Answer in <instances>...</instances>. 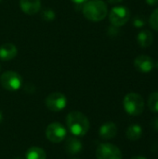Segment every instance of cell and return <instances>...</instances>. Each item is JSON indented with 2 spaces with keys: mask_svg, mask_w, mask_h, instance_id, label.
Listing matches in <instances>:
<instances>
[{
  "mask_svg": "<svg viewBox=\"0 0 158 159\" xmlns=\"http://www.w3.org/2000/svg\"><path fill=\"white\" fill-rule=\"evenodd\" d=\"M18 49L12 43H5L0 47V59L2 61H10L16 57Z\"/></svg>",
  "mask_w": 158,
  "mask_h": 159,
  "instance_id": "13",
  "label": "cell"
},
{
  "mask_svg": "<svg viewBox=\"0 0 158 159\" xmlns=\"http://www.w3.org/2000/svg\"><path fill=\"white\" fill-rule=\"evenodd\" d=\"M108 8L102 0H88L83 7L84 16L91 21H101L107 16Z\"/></svg>",
  "mask_w": 158,
  "mask_h": 159,
  "instance_id": "2",
  "label": "cell"
},
{
  "mask_svg": "<svg viewBox=\"0 0 158 159\" xmlns=\"http://www.w3.org/2000/svg\"><path fill=\"white\" fill-rule=\"evenodd\" d=\"M73 159H77V158H73Z\"/></svg>",
  "mask_w": 158,
  "mask_h": 159,
  "instance_id": "28",
  "label": "cell"
},
{
  "mask_svg": "<svg viewBox=\"0 0 158 159\" xmlns=\"http://www.w3.org/2000/svg\"><path fill=\"white\" fill-rule=\"evenodd\" d=\"M145 1L150 6H156L158 4V0H145Z\"/></svg>",
  "mask_w": 158,
  "mask_h": 159,
  "instance_id": "22",
  "label": "cell"
},
{
  "mask_svg": "<svg viewBox=\"0 0 158 159\" xmlns=\"http://www.w3.org/2000/svg\"><path fill=\"white\" fill-rule=\"evenodd\" d=\"M0 83L2 87L9 91L18 90L22 85L21 76L14 71H7L1 75Z\"/></svg>",
  "mask_w": 158,
  "mask_h": 159,
  "instance_id": "5",
  "label": "cell"
},
{
  "mask_svg": "<svg viewBox=\"0 0 158 159\" xmlns=\"http://www.w3.org/2000/svg\"><path fill=\"white\" fill-rule=\"evenodd\" d=\"M26 159H47V155L42 148L34 146L27 150Z\"/></svg>",
  "mask_w": 158,
  "mask_h": 159,
  "instance_id": "16",
  "label": "cell"
},
{
  "mask_svg": "<svg viewBox=\"0 0 158 159\" xmlns=\"http://www.w3.org/2000/svg\"><path fill=\"white\" fill-rule=\"evenodd\" d=\"M110 4H112V5H115V4H118V3H120V2H122L123 0H107Z\"/></svg>",
  "mask_w": 158,
  "mask_h": 159,
  "instance_id": "24",
  "label": "cell"
},
{
  "mask_svg": "<svg viewBox=\"0 0 158 159\" xmlns=\"http://www.w3.org/2000/svg\"><path fill=\"white\" fill-rule=\"evenodd\" d=\"M67 135L66 129L58 122H53L49 124L46 129V136L48 141L54 143H59L62 142Z\"/></svg>",
  "mask_w": 158,
  "mask_h": 159,
  "instance_id": "6",
  "label": "cell"
},
{
  "mask_svg": "<svg viewBox=\"0 0 158 159\" xmlns=\"http://www.w3.org/2000/svg\"><path fill=\"white\" fill-rule=\"evenodd\" d=\"M133 25L137 28H142L145 25V20L142 16H137L133 20Z\"/></svg>",
  "mask_w": 158,
  "mask_h": 159,
  "instance_id": "20",
  "label": "cell"
},
{
  "mask_svg": "<svg viewBox=\"0 0 158 159\" xmlns=\"http://www.w3.org/2000/svg\"><path fill=\"white\" fill-rule=\"evenodd\" d=\"M2 121V114L0 113V122Z\"/></svg>",
  "mask_w": 158,
  "mask_h": 159,
  "instance_id": "27",
  "label": "cell"
},
{
  "mask_svg": "<svg viewBox=\"0 0 158 159\" xmlns=\"http://www.w3.org/2000/svg\"><path fill=\"white\" fill-rule=\"evenodd\" d=\"M152 126L154 128L155 130L158 131V116H156L153 120H152Z\"/></svg>",
  "mask_w": 158,
  "mask_h": 159,
  "instance_id": "21",
  "label": "cell"
},
{
  "mask_svg": "<svg viewBox=\"0 0 158 159\" xmlns=\"http://www.w3.org/2000/svg\"><path fill=\"white\" fill-rule=\"evenodd\" d=\"M0 2H1V0H0Z\"/></svg>",
  "mask_w": 158,
  "mask_h": 159,
  "instance_id": "29",
  "label": "cell"
},
{
  "mask_svg": "<svg viewBox=\"0 0 158 159\" xmlns=\"http://www.w3.org/2000/svg\"><path fill=\"white\" fill-rule=\"evenodd\" d=\"M155 66H156V68H157V69H158V61H156V63L155 64Z\"/></svg>",
  "mask_w": 158,
  "mask_h": 159,
  "instance_id": "26",
  "label": "cell"
},
{
  "mask_svg": "<svg viewBox=\"0 0 158 159\" xmlns=\"http://www.w3.org/2000/svg\"><path fill=\"white\" fill-rule=\"evenodd\" d=\"M131 159H147L145 158L144 157H141V156H137V157H133Z\"/></svg>",
  "mask_w": 158,
  "mask_h": 159,
  "instance_id": "25",
  "label": "cell"
},
{
  "mask_svg": "<svg viewBox=\"0 0 158 159\" xmlns=\"http://www.w3.org/2000/svg\"><path fill=\"white\" fill-rule=\"evenodd\" d=\"M66 123L69 130L76 137L84 136L88 133L90 124L88 117L81 112H71L66 117Z\"/></svg>",
  "mask_w": 158,
  "mask_h": 159,
  "instance_id": "1",
  "label": "cell"
},
{
  "mask_svg": "<svg viewBox=\"0 0 158 159\" xmlns=\"http://www.w3.org/2000/svg\"><path fill=\"white\" fill-rule=\"evenodd\" d=\"M148 107L154 112L158 113V92H153L148 99Z\"/></svg>",
  "mask_w": 158,
  "mask_h": 159,
  "instance_id": "17",
  "label": "cell"
},
{
  "mask_svg": "<svg viewBox=\"0 0 158 159\" xmlns=\"http://www.w3.org/2000/svg\"><path fill=\"white\" fill-rule=\"evenodd\" d=\"M42 18L44 20L50 21L55 19V12L50 8H47L42 12Z\"/></svg>",
  "mask_w": 158,
  "mask_h": 159,
  "instance_id": "19",
  "label": "cell"
},
{
  "mask_svg": "<svg viewBox=\"0 0 158 159\" xmlns=\"http://www.w3.org/2000/svg\"><path fill=\"white\" fill-rule=\"evenodd\" d=\"M46 106L52 112H60L63 110L67 104V99L65 95L61 92L50 93L45 100Z\"/></svg>",
  "mask_w": 158,
  "mask_h": 159,
  "instance_id": "8",
  "label": "cell"
},
{
  "mask_svg": "<svg viewBox=\"0 0 158 159\" xmlns=\"http://www.w3.org/2000/svg\"><path fill=\"white\" fill-rule=\"evenodd\" d=\"M127 137L130 141H137L142 135V129L139 125H131L127 129Z\"/></svg>",
  "mask_w": 158,
  "mask_h": 159,
  "instance_id": "15",
  "label": "cell"
},
{
  "mask_svg": "<svg viewBox=\"0 0 158 159\" xmlns=\"http://www.w3.org/2000/svg\"><path fill=\"white\" fill-rule=\"evenodd\" d=\"M83 149L82 143L76 137H67L65 142V151L69 155H77Z\"/></svg>",
  "mask_w": 158,
  "mask_h": 159,
  "instance_id": "12",
  "label": "cell"
},
{
  "mask_svg": "<svg viewBox=\"0 0 158 159\" xmlns=\"http://www.w3.org/2000/svg\"><path fill=\"white\" fill-rule=\"evenodd\" d=\"M130 18V11L125 6H116L113 7L109 13L110 22L115 27L125 25Z\"/></svg>",
  "mask_w": 158,
  "mask_h": 159,
  "instance_id": "4",
  "label": "cell"
},
{
  "mask_svg": "<svg viewBox=\"0 0 158 159\" xmlns=\"http://www.w3.org/2000/svg\"><path fill=\"white\" fill-rule=\"evenodd\" d=\"M137 40L142 48H148L153 44L154 36L149 30H142L137 35Z\"/></svg>",
  "mask_w": 158,
  "mask_h": 159,
  "instance_id": "14",
  "label": "cell"
},
{
  "mask_svg": "<svg viewBox=\"0 0 158 159\" xmlns=\"http://www.w3.org/2000/svg\"><path fill=\"white\" fill-rule=\"evenodd\" d=\"M135 68L141 73H149L155 67L154 60L147 55H140L134 61Z\"/></svg>",
  "mask_w": 158,
  "mask_h": 159,
  "instance_id": "9",
  "label": "cell"
},
{
  "mask_svg": "<svg viewBox=\"0 0 158 159\" xmlns=\"http://www.w3.org/2000/svg\"><path fill=\"white\" fill-rule=\"evenodd\" d=\"M72 2L75 3V4H83V3H86L88 2V0H71Z\"/></svg>",
  "mask_w": 158,
  "mask_h": 159,
  "instance_id": "23",
  "label": "cell"
},
{
  "mask_svg": "<svg viewBox=\"0 0 158 159\" xmlns=\"http://www.w3.org/2000/svg\"><path fill=\"white\" fill-rule=\"evenodd\" d=\"M149 23L154 30L158 32V7L156 8L151 14V17L149 19Z\"/></svg>",
  "mask_w": 158,
  "mask_h": 159,
  "instance_id": "18",
  "label": "cell"
},
{
  "mask_svg": "<svg viewBox=\"0 0 158 159\" xmlns=\"http://www.w3.org/2000/svg\"><path fill=\"white\" fill-rule=\"evenodd\" d=\"M98 159H122L120 149L112 143H102L96 150Z\"/></svg>",
  "mask_w": 158,
  "mask_h": 159,
  "instance_id": "7",
  "label": "cell"
},
{
  "mask_svg": "<svg viewBox=\"0 0 158 159\" xmlns=\"http://www.w3.org/2000/svg\"><path fill=\"white\" fill-rule=\"evenodd\" d=\"M123 105L126 112L130 116H139L144 110V100L137 93L131 92L125 96Z\"/></svg>",
  "mask_w": 158,
  "mask_h": 159,
  "instance_id": "3",
  "label": "cell"
},
{
  "mask_svg": "<svg viewBox=\"0 0 158 159\" xmlns=\"http://www.w3.org/2000/svg\"><path fill=\"white\" fill-rule=\"evenodd\" d=\"M99 134L104 140H111L116 136L117 127L114 122H106L100 128Z\"/></svg>",
  "mask_w": 158,
  "mask_h": 159,
  "instance_id": "11",
  "label": "cell"
},
{
  "mask_svg": "<svg viewBox=\"0 0 158 159\" xmlns=\"http://www.w3.org/2000/svg\"><path fill=\"white\" fill-rule=\"evenodd\" d=\"M20 9L27 15H34L41 8L40 0H20Z\"/></svg>",
  "mask_w": 158,
  "mask_h": 159,
  "instance_id": "10",
  "label": "cell"
}]
</instances>
